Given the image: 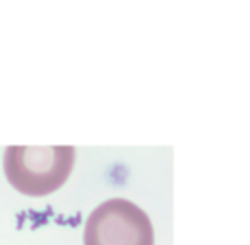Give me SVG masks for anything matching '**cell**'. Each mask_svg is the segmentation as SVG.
Returning a JSON list of instances; mask_svg holds the SVG:
<instances>
[{"label": "cell", "mask_w": 250, "mask_h": 245, "mask_svg": "<svg viewBox=\"0 0 250 245\" xmlns=\"http://www.w3.org/2000/svg\"><path fill=\"white\" fill-rule=\"evenodd\" d=\"M75 162L73 146H9L3 172L16 191L26 196H48L70 177Z\"/></svg>", "instance_id": "cell-1"}, {"label": "cell", "mask_w": 250, "mask_h": 245, "mask_svg": "<svg viewBox=\"0 0 250 245\" xmlns=\"http://www.w3.org/2000/svg\"><path fill=\"white\" fill-rule=\"evenodd\" d=\"M153 242L148 215L123 198L97 206L83 230V245H153Z\"/></svg>", "instance_id": "cell-2"}]
</instances>
